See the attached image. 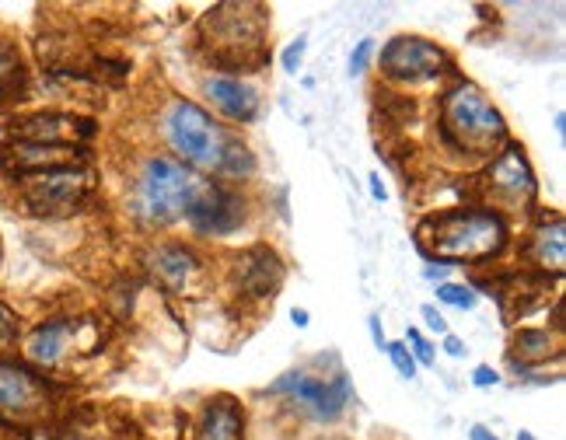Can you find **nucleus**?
<instances>
[{
  "mask_svg": "<svg viewBox=\"0 0 566 440\" xmlns=\"http://www.w3.org/2000/svg\"><path fill=\"white\" fill-rule=\"evenodd\" d=\"M203 193H207V182L193 168H186L182 161L172 158H151L137 179L133 207H137V217L144 224L168 227L182 217H193Z\"/></svg>",
  "mask_w": 566,
  "mask_h": 440,
  "instance_id": "nucleus-1",
  "label": "nucleus"
},
{
  "mask_svg": "<svg viewBox=\"0 0 566 440\" xmlns=\"http://www.w3.org/2000/svg\"><path fill=\"white\" fill-rule=\"evenodd\" d=\"M420 238L437 259H490L504 248L507 224L490 210H448L420 224Z\"/></svg>",
  "mask_w": 566,
  "mask_h": 440,
  "instance_id": "nucleus-2",
  "label": "nucleus"
},
{
  "mask_svg": "<svg viewBox=\"0 0 566 440\" xmlns=\"http://www.w3.org/2000/svg\"><path fill=\"white\" fill-rule=\"evenodd\" d=\"M441 126L444 137L465 154L486 158L493 154L507 137L504 116L490 105V98L476 88V84H458L455 91L444 95L441 105Z\"/></svg>",
  "mask_w": 566,
  "mask_h": 440,
  "instance_id": "nucleus-3",
  "label": "nucleus"
},
{
  "mask_svg": "<svg viewBox=\"0 0 566 440\" xmlns=\"http://www.w3.org/2000/svg\"><path fill=\"white\" fill-rule=\"evenodd\" d=\"M165 137L175 147L179 158H186V168H207L221 172L224 151H228V133L193 102H175L165 116Z\"/></svg>",
  "mask_w": 566,
  "mask_h": 440,
  "instance_id": "nucleus-4",
  "label": "nucleus"
},
{
  "mask_svg": "<svg viewBox=\"0 0 566 440\" xmlns=\"http://www.w3.org/2000/svg\"><path fill=\"white\" fill-rule=\"evenodd\" d=\"M88 189L91 175L84 168H56V172L28 175L21 196L35 217H63L88 196Z\"/></svg>",
  "mask_w": 566,
  "mask_h": 440,
  "instance_id": "nucleus-5",
  "label": "nucleus"
},
{
  "mask_svg": "<svg viewBox=\"0 0 566 440\" xmlns=\"http://www.w3.org/2000/svg\"><path fill=\"white\" fill-rule=\"evenodd\" d=\"M49 395L46 381L28 367L0 360V420L7 423H32L46 413Z\"/></svg>",
  "mask_w": 566,
  "mask_h": 440,
  "instance_id": "nucleus-6",
  "label": "nucleus"
},
{
  "mask_svg": "<svg viewBox=\"0 0 566 440\" xmlns=\"http://www.w3.org/2000/svg\"><path fill=\"white\" fill-rule=\"evenodd\" d=\"M444 67H448V56L430 39L395 35V39L381 49V74L392 77V81H427V77L441 74Z\"/></svg>",
  "mask_w": 566,
  "mask_h": 440,
  "instance_id": "nucleus-7",
  "label": "nucleus"
},
{
  "mask_svg": "<svg viewBox=\"0 0 566 440\" xmlns=\"http://www.w3.org/2000/svg\"><path fill=\"white\" fill-rule=\"evenodd\" d=\"M273 395H290L301 409H308L315 420H339L350 402V381L336 378V381H318L308 374H283L273 385Z\"/></svg>",
  "mask_w": 566,
  "mask_h": 440,
  "instance_id": "nucleus-8",
  "label": "nucleus"
},
{
  "mask_svg": "<svg viewBox=\"0 0 566 440\" xmlns=\"http://www.w3.org/2000/svg\"><path fill=\"white\" fill-rule=\"evenodd\" d=\"M14 140L25 144H53V147H74L77 137H91L95 123L81 116H60V112H39V116L14 119L11 123Z\"/></svg>",
  "mask_w": 566,
  "mask_h": 440,
  "instance_id": "nucleus-9",
  "label": "nucleus"
},
{
  "mask_svg": "<svg viewBox=\"0 0 566 440\" xmlns=\"http://www.w3.org/2000/svg\"><path fill=\"white\" fill-rule=\"evenodd\" d=\"M490 189L511 207H525L535 196V175L528 168V158L518 144H507L490 165Z\"/></svg>",
  "mask_w": 566,
  "mask_h": 440,
  "instance_id": "nucleus-10",
  "label": "nucleus"
},
{
  "mask_svg": "<svg viewBox=\"0 0 566 440\" xmlns=\"http://www.w3.org/2000/svg\"><path fill=\"white\" fill-rule=\"evenodd\" d=\"M81 151L77 147H53V144H25V140H11L0 147V165L11 168L14 175H42L56 172V168H77Z\"/></svg>",
  "mask_w": 566,
  "mask_h": 440,
  "instance_id": "nucleus-11",
  "label": "nucleus"
},
{
  "mask_svg": "<svg viewBox=\"0 0 566 440\" xmlns=\"http://www.w3.org/2000/svg\"><path fill=\"white\" fill-rule=\"evenodd\" d=\"M189 220H193L196 231H203V234H224L245 220V200L238 193H228V189L207 186L200 207L193 210Z\"/></svg>",
  "mask_w": 566,
  "mask_h": 440,
  "instance_id": "nucleus-12",
  "label": "nucleus"
},
{
  "mask_svg": "<svg viewBox=\"0 0 566 440\" xmlns=\"http://www.w3.org/2000/svg\"><path fill=\"white\" fill-rule=\"evenodd\" d=\"M207 98L224 112L228 119L235 123H249L256 116L259 102H256V91L249 84L235 81V77H210L207 81Z\"/></svg>",
  "mask_w": 566,
  "mask_h": 440,
  "instance_id": "nucleus-13",
  "label": "nucleus"
},
{
  "mask_svg": "<svg viewBox=\"0 0 566 440\" xmlns=\"http://www.w3.org/2000/svg\"><path fill=\"white\" fill-rule=\"evenodd\" d=\"M245 416L231 399H214L196 430V440H242Z\"/></svg>",
  "mask_w": 566,
  "mask_h": 440,
  "instance_id": "nucleus-14",
  "label": "nucleus"
},
{
  "mask_svg": "<svg viewBox=\"0 0 566 440\" xmlns=\"http://www.w3.org/2000/svg\"><path fill=\"white\" fill-rule=\"evenodd\" d=\"M70 339H74V325L70 322H60V318H56V322H46L32 332V339H28V357L42 367H53V364H60V357L67 353Z\"/></svg>",
  "mask_w": 566,
  "mask_h": 440,
  "instance_id": "nucleus-15",
  "label": "nucleus"
},
{
  "mask_svg": "<svg viewBox=\"0 0 566 440\" xmlns=\"http://www.w3.org/2000/svg\"><path fill=\"white\" fill-rule=\"evenodd\" d=\"M280 276H283V266H280L277 255H273L270 248H256V252L245 255V269H242V276H238V283H242L249 294L263 297L277 287Z\"/></svg>",
  "mask_w": 566,
  "mask_h": 440,
  "instance_id": "nucleus-16",
  "label": "nucleus"
},
{
  "mask_svg": "<svg viewBox=\"0 0 566 440\" xmlns=\"http://www.w3.org/2000/svg\"><path fill=\"white\" fill-rule=\"evenodd\" d=\"M566 231H563V220H553V224L539 227L532 238V259L539 262L542 269H553V273H563L566 266Z\"/></svg>",
  "mask_w": 566,
  "mask_h": 440,
  "instance_id": "nucleus-17",
  "label": "nucleus"
},
{
  "mask_svg": "<svg viewBox=\"0 0 566 440\" xmlns=\"http://www.w3.org/2000/svg\"><path fill=\"white\" fill-rule=\"evenodd\" d=\"M196 269V259L193 252H186V248L172 245V248H161L158 255H154V273L161 276V280L168 283V287H182V283L189 280V273Z\"/></svg>",
  "mask_w": 566,
  "mask_h": 440,
  "instance_id": "nucleus-18",
  "label": "nucleus"
},
{
  "mask_svg": "<svg viewBox=\"0 0 566 440\" xmlns=\"http://www.w3.org/2000/svg\"><path fill=\"white\" fill-rule=\"evenodd\" d=\"M25 88V63H21L14 42L0 39V105L11 102Z\"/></svg>",
  "mask_w": 566,
  "mask_h": 440,
  "instance_id": "nucleus-19",
  "label": "nucleus"
},
{
  "mask_svg": "<svg viewBox=\"0 0 566 440\" xmlns=\"http://www.w3.org/2000/svg\"><path fill=\"white\" fill-rule=\"evenodd\" d=\"M514 353H518L521 360H542L553 353V336L542 329H521L518 336H514Z\"/></svg>",
  "mask_w": 566,
  "mask_h": 440,
  "instance_id": "nucleus-20",
  "label": "nucleus"
},
{
  "mask_svg": "<svg viewBox=\"0 0 566 440\" xmlns=\"http://www.w3.org/2000/svg\"><path fill=\"white\" fill-rule=\"evenodd\" d=\"M252 168H256V161H252L249 147H242V144H235V140H228V151H224L221 172H228V175H252Z\"/></svg>",
  "mask_w": 566,
  "mask_h": 440,
  "instance_id": "nucleus-21",
  "label": "nucleus"
},
{
  "mask_svg": "<svg viewBox=\"0 0 566 440\" xmlns=\"http://www.w3.org/2000/svg\"><path fill=\"white\" fill-rule=\"evenodd\" d=\"M437 297H441L444 304H451V308H462V311L476 308V294H472L469 287H462V283H441Z\"/></svg>",
  "mask_w": 566,
  "mask_h": 440,
  "instance_id": "nucleus-22",
  "label": "nucleus"
},
{
  "mask_svg": "<svg viewBox=\"0 0 566 440\" xmlns=\"http://www.w3.org/2000/svg\"><path fill=\"white\" fill-rule=\"evenodd\" d=\"M385 353H388V360L395 364V371H399L406 381H413L416 360H413V353H409V343H385Z\"/></svg>",
  "mask_w": 566,
  "mask_h": 440,
  "instance_id": "nucleus-23",
  "label": "nucleus"
},
{
  "mask_svg": "<svg viewBox=\"0 0 566 440\" xmlns=\"http://www.w3.org/2000/svg\"><path fill=\"white\" fill-rule=\"evenodd\" d=\"M406 343H413V350H416V357H413V360H416V364H423V367L434 364V350H430V343H427V339H423L416 329H409V332H406Z\"/></svg>",
  "mask_w": 566,
  "mask_h": 440,
  "instance_id": "nucleus-24",
  "label": "nucleus"
},
{
  "mask_svg": "<svg viewBox=\"0 0 566 440\" xmlns=\"http://www.w3.org/2000/svg\"><path fill=\"white\" fill-rule=\"evenodd\" d=\"M371 53H374V42L364 39L357 46V53L350 56V74H364V67H367V60H371Z\"/></svg>",
  "mask_w": 566,
  "mask_h": 440,
  "instance_id": "nucleus-25",
  "label": "nucleus"
},
{
  "mask_svg": "<svg viewBox=\"0 0 566 440\" xmlns=\"http://www.w3.org/2000/svg\"><path fill=\"white\" fill-rule=\"evenodd\" d=\"M423 318H427V329H434V332H441V336H448V322L437 315L434 304H423Z\"/></svg>",
  "mask_w": 566,
  "mask_h": 440,
  "instance_id": "nucleus-26",
  "label": "nucleus"
},
{
  "mask_svg": "<svg viewBox=\"0 0 566 440\" xmlns=\"http://www.w3.org/2000/svg\"><path fill=\"white\" fill-rule=\"evenodd\" d=\"M301 56H304V39H297L294 46L283 53V67H287V74H294L297 70V63H301Z\"/></svg>",
  "mask_w": 566,
  "mask_h": 440,
  "instance_id": "nucleus-27",
  "label": "nucleus"
},
{
  "mask_svg": "<svg viewBox=\"0 0 566 440\" xmlns=\"http://www.w3.org/2000/svg\"><path fill=\"white\" fill-rule=\"evenodd\" d=\"M11 336H14V315L0 304V346L11 343Z\"/></svg>",
  "mask_w": 566,
  "mask_h": 440,
  "instance_id": "nucleus-28",
  "label": "nucleus"
},
{
  "mask_svg": "<svg viewBox=\"0 0 566 440\" xmlns=\"http://www.w3.org/2000/svg\"><path fill=\"white\" fill-rule=\"evenodd\" d=\"M472 381H476L479 388H490V385H497V371H490V367H476Z\"/></svg>",
  "mask_w": 566,
  "mask_h": 440,
  "instance_id": "nucleus-29",
  "label": "nucleus"
},
{
  "mask_svg": "<svg viewBox=\"0 0 566 440\" xmlns=\"http://www.w3.org/2000/svg\"><path fill=\"white\" fill-rule=\"evenodd\" d=\"M444 350H448L451 357H462V353H465V343H462V339H455V336H444Z\"/></svg>",
  "mask_w": 566,
  "mask_h": 440,
  "instance_id": "nucleus-30",
  "label": "nucleus"
},
{
  "mask_svg": "<svg viewBox=\"0 0 566 440\" xmlns=\"http://www.w3.org/2000/svg\"><path fill=\"white\" fill-rule=\"evenodd\" d=\"M371 336H374V346H378V350H385V332H381L378 318H371Z\"/></svg>",
  "mask_w": 566,
  "mask_h": 440,
  "instance_id": "nucleus-31",
  "label": "nucleus"
},
{
  "mask_svg": "<svg viewBox=\"0 0 566 440\" xmlns=\"http://www.w3.org/2000/svg\"><path fill=\"white\" fill-rule=\"evenodd\" d=\"M290 318H294V325H301V329L308 325V311H304V308H294V311H290Z\"/></svg>",
  "mask_w": 566,
  "mask_h": 440,
  "instance_id": "nucleus-32",
  "label": "nucleus"
},
{
  "mask_svg": "<svg viewBox=\"0 0 566 440\" xmlns=\"http://www.w3.org/2000/svg\"><path fill=\"white\" fill-rule=\"evenodd\" d=\"M472 440H493V437H490V430H486V427H472Z\"/></svg>",
  "mask_w": 566,
  "mask_h": 440,
  "instance_id": "nucleus-33",
  "label": "nucleus"
},
{
  "mask_svg": "<svg viewBox=\"0 0 566 440\" xmlns=\"http://www.w3.org/2000/svg\"><path fill=\"white\" fill-rule=\"evenodd\" d=\"M518 440H535L532 434H518Z\"/></svg>",
  "mask_w": 566,
  "mask_h": 440,
  "instance_id": "nucleus-34",
  "label": "nucleus"
}]
</instances>
